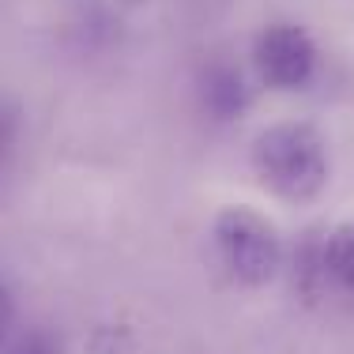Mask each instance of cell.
<instances>
[{"label":"cell","instance_id":"cell-1","mask_svg":"<svg viewBox=\"0 0 354 354\" xmlns=\"http://www.w3.org/2000/svg\"><path fill=\"white\" fill-rule=\"evenodd\" d=\"M252 170L272 196L286 204H309L328 185L324 140L301 121L272 124L252 143Z\"/></svg>","mask_w":354,"mask_h":354},{"label":"cell","instance_id":"cell-7","mask_svg":"<svg viewBox=\"0 0 354 354\" xmlns=\"http://www.w3.org/2000/svg\"><path fill=\"white\" fill-rule=\"evenodd\" d=\"M19 132H23L19 109L0 98V170H4L8 162H12L15 147H19Z\"/></svg>","mask_w":354,"mask_h":354},{"label":"cell","instance_id":"cell-3","mask_svg":"<svg viewBox=\"0 0 354 354\" xmlns=\"http://www.w3.org/2000/svg\"><path fill=\"white\" fill-rule=\"evenodd\" d=\"M252 68L268 91L279 95L306 91L320 68L317 41L298 23H268L252 41Z\"/></svg>","mask_w":354,"mask_h":354},{"label":"cell","instance_id":"cell-4","mask_svg":"<svg viewBox=\"0 0 354 354\" xmlns=\"http://www.w3.org/2000/svg\"><path fill=\"white\" fill-rule=\"evenodd\" d=\"M196 98L207 121L230 124L245 117V109L252 106V87L234 61H212L196 80Z\"/></svg>","mask_w":354,"mask_h":354},{"label":"cell","instance_id":"cell-2","mask_svg":"<svg viewBox=\"0 0 354 354\" xmlns=\"http://www.w3.org/2000/svg\"><path fill=\"white\" fill-rule=\"evenodd\" d=\"M212 241L218 264L241 286H264L283 268V238L275 223L245 204H230L215 215Z\"/></svg>","mask_w":354,"mask_h":354},{"label":"cell","instance_id":"cell-6","mask_svg":"<svg viewBox=\"0 0 354 354\" xmlns=\"http://www.w3.org/2000/svg\"><path fill=\"white\" fill-rule=\"evenodd\" d=\"M0 354H64V347L57 339V332H49L46 324H27V328H12Z\"/></svg>","mask_w":354,"mask_h":354},{"label":"cell","instance_id":"cell-5","mask_svg":"<svg viewBox=\"0 0 354 354\" xmlns=\"http://www.w3.org/2000/svg\"><path fill=\"white\" fill-rule=\"evenodd\" d=\"M306 279H317L320 286H332L354 298V223H339L309 245Z\"/></svg>","mask_w":354,"mask_h":354},{"label":"cell","instance_id":"cell-8","mask_svg":"<svg viewBox=\"0 0 354 354\" xmlns=\"http://www.w3.org/2000/svg\"><path fill=\"white\" fill-rule=\"evenodd\" d=\"M12 328H15V306H12L8 286L0 283V347H4V339L12 335Z\"/></svg>","mask_w":354,"mask_h":354}]
</instances>
